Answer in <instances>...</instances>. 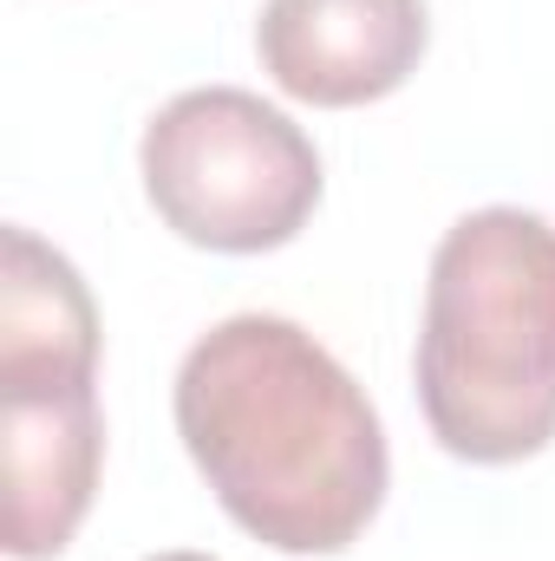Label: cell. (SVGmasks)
<instances>
[{
  "instance_id": "cell-1",
  "label": "cell",
  "mask_w": 555,
  "mask_h": 561,
  "mask_svg": "<svg viewBox=\"0 0 555 561\" xmlns=\"http://www.w3.org/2000/svg\"><path fill=\"white\" fill-rule=\"evenodd\" d=\"M177 437L229 523L275 556L353 549L393 477L360 379L281 313H236L183 353Z\"/></svg>"
},
{
  "instance_id": "cell-2",
  "label": "cell",
  "mask_w": 555,
  "mask_h": 561,
  "mask_svg": "<svg viewBox=\"0 0 555 561\" xmlns=\"http://www.w3.org/2000/svg\"><path fill=\"white\" fill-rule=\"evenodd\" d=\"M418 405L464 463H523L555 437V229L536 209H471L444 229L424 327Z\"/></svg>"
},
{
  "instance_id": "cell-3",
  "label": "cell",
  "mask_w": 555,
  "mask_h": 561,
  "mask_svg": "<svg viewBox=\"0 0 555 561\" xmlns=\"http://www.w3.org/2000/svg\"><path fill=\"white\" fill-rule=\"evenodd\" d=\"M138 170L163 229L216 255L287 249L320 203L314 138L236 85L177 92L144 125Z\"/></svg>"
},
{
  "instance_id": "cell-4",
  "label": "cell",
  "mask_w": 555,
  "mask_h": 561,
  "mask_svg": "<svg viewBox=\"0 0 555 561\" xmlns=\"http://www.w3.org/2000/svg\"><path fill=\"white\" fill-rule=\"evenodd\" d=\"M424 0H269L256 20L262 72L301 105H373L424 59Z\"/></svg>"
},
{
  "instance_id": "cell-5",
  "label": "cell",
  "mask_w": 555,
  "mask_h": 561,
  "mask_svg": "<svg viewBox=\"0 0 555 561\" xmlns=\"http://www.w3.org/2000/svg\"><path fill=\"white\" fill-rule=\"evenodd\" d=\"M0 549L13 561H53L86 523L105 470L99 386L66 392H0Z\"/></svg>"
},
{
  "instance_id": "cell-6",
  "label": "cell",
  "mask_w": 555,
  "mask_h": 561,
  "mask_svg": "<svg viewBox=\"0 0 555 561\" xmlns=\"http://www.w3.org/2000/svg\"><path fill=\"white\" fill-rule=\"evenodd\" d=\"M99 386V307L33 229L0 236V392Z\"/></svg>"
},
{
  "instance_id": "cell-7",
  "label": "cell",
  "mask_w": 555,
  "mask_h": 561,
  "mask_svg": "<svg viewBox=\"0 0 555 561\" xmlns=\"http://www.w3.org/2000/svg\"><path fill=\"white\" fill-rule=\"evenodd\" d=\"M150 561H216V556H196V549H170V556H150Z\"/></svg>"
}]
</instances>
